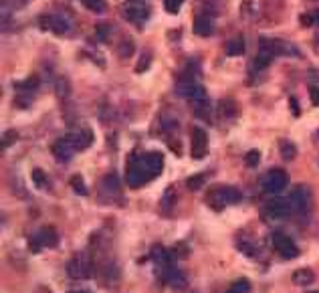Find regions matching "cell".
Wrapping results in <instances>:
<instances>
[{
    "instance_id": "obj_18",
    "label": "cell",
    "mask_w": 319,
    "mask_h": 293,
    "mask_svg": "<svg viewBox=\"0 0 319 293\" xmlns=\"http://www.w3.org/2000/svg\"><path fill=\"white\" fill-rule=\"evenodd\" d=\"M273 53L269 51V49H265V47H261V51H258V55L255 57V61H253V67H255L256 71H261V69H265L267 65H271V61H273Z\"/></svg>"
},
{
    "instance_id": "obj_30",
    "label": "cell",
    "mask_w": 319,
    "mask_h": 293,
    "mask_svg": "<svg viewBox=\"0 0 319 293\" xmlns=\"http://www.w3.org/2000/svg\"><path fill=\"white\" fill-rule=\"evenodd\" d=\"M107 34H109V27H107V25H99V27H97V38H99L101 43H107V41H109Z\"/></svg>"
},
{
    "instance_id": "obj_3",
    "label": "cell",
    "mask_w": 319,
    "mask_h": 293,
    "mask_svg": "<svg viewBox=\"0 0 319 293\" xmlns=\"http://www.w3.org/2000/svg\"><path fill=\"white\" fill-rule=\"evenodd\" d=\"M67 273L71 279H87L91 275V259L87 253H77L67 263Z\"/></svg>"
},
{
    "instance_id": "obj_14",
    "label": "cell",
    "mask_w": 319,
    "mask_h": 293,
    "mask_svg": "<svg viewBox=\"0 0 319 293\" xmlns=\"http://www.w3.org/2000/svg\"><path fill=\"white\" fill-rule=\"evenodd\" d=\"M212 31H214V21H212V16H208V14L196 16V21H194V33L198 34V36H210Z\"/></svg>"
},
{
    "instance_id": "obj_37",
    "label": "cell",
    "mask_w": 319,
    "mask_h": 293,
    "mask_svg": "<svg viewBox=\"0 0 319 293\" xmlns=\"http://www.w3.org/2000/svg\"><path fill=\"white\" fill-rule=\"evenodd\" d=\"M313 23H315V25H319V10L315 12V14H313Z\"/></svg>"
},
{
    "instance_id": "obj_36",
    "label": "cell",
    "mask_w": 319,
    "mask_h": 293,
    "mask_svg": "<svg viewBox=\"0 0 319 293\" xmlns=\"http://www.w3.org/2000/svg\"><path fill=\"white\" fill-rule=\"evenodd\" d=\"M291 107H293V113L299 115V109H297V101H295V97H291Z\"/></svg>"
},
{
    "instance_id": "obj_9",
    "label": "cell",
    "mask_w": 319,
    "mask_h": 293,
    "mask_svg": "<svg viewBox=\"0 0 319 293\" xmlns=\"http://www.w3.org/2000/svg\"><path fill=\"white\" fill-rule=\"evenodd\" d=\"M263 210H265V217H271V219H283V217H287L289 212H291L289 196L287 198H279V196L271 198V202Z\"/></svg>"
},
{
    "instance_id": "obj_11",
    "label": "cell",
    "mask_w": 319,
    "mask_h": 293,
    "mask_svg": "<svg viewBox=\"0 0 319 293\" xmlns=\"http://www.w3.org/2000/svg\"><path fill=\"white\" fill-rule=\"evenodd\" d=\"M69 138H71L75 150H87V148L93 144V131L89 130V128L73 131V133H69Z\"/></svg>"
},
{
    "instance_id": "obj_19",
    "label": "cell",
    "mask_w": 319,
    "mask_h": 293,
    "mask_svg": "<svg viewBox=\"0 0 319 293\" xmlns=\"http://www.w3.org/2000/svg\"><path fill=\"white\" fill-rule=\"evenodd\" d=\"M281 148H279V152H281V158L283 160H295V156H297V148H295V144L293 142H287V140H281V144H279Z\"/></svg>"
},
{
    "instance_id": "obj_33",
    "label": "cell",
    "mask_w": 319,
    "mask_h": 293,
    "mask_svg": "<svg viewBox=\"0 0 319 293\" xmlns=\"http://www.w3.org/2000/svg\"><path fill=\"white\" fill-rule=\"evenodd\" d=\"M16 140V133H12V131H6L4 133V140H2V148H6L10 142H14Z\"/></svg>"
},
{
    "instance_id": "obj_1",
    "label": "cell",
    "mask_w": 319,
    "mask_h": 293,
    "mask_svg": "<svg viewBox=\"0 0 319 293\" xmlns=\"http://www.w3.org/2000/svg\"><path fill=\"white\" fill-rule=\"evenodd\" d=\"M162 170H164V156L160 152H148L129 164L126 180L131 188H139L142 184L162 174Z\"/></svg>"
},
{
    "instance_id": "obj_5",
    "label": "cell",
    "mask_w": 319,
    "mask_h": 293,
    "mask_svg": "<svg viewBox=\"0 0 319 293\" xmlns=\"http://www.w3.org/2000/svg\"><path fill=\"white\" fill-rule=\"evenodd\" d=\"M289 202H291V212H299L305 214L311 206V192L307 186H297L293 188V192L289 194Z\"/></svg>"
},
{
    "instance_id": "obj_12",
    "label": "cell",
    "mask_w": 319,
    "mask_h": 293,
    "mask_svg": "<svg viewBox=\"0 0 319 293\" xmlns=\"http://www.w3.org/2000/svg\"><path fill=\"white\" fill-rule=\"evenodd\" d=\"M53 154H55L59 160H69V158L75 154V146H73V142H71L69 135H65V138L57 140V142L53 144Z\"/></svg>"
},
{
    "instance_id": "obj_15",
    "label": "cell",
    "mask_w": 319,
    "mask_h": 293,
    "mask_svg": "<svg viewBox=\"0 0 319 293\" xmlns=\"http://www.w3.org/2000/svg\"><path fill=\"white\" fill-rule=\"evenodd\" d=\"M162 275H164V281L166 283H170V285H174V287H178V285H182L184 283V275L178 271V267L172 263V265H166V267H162Z\"/></svg>"
},
{
    "instance_id": "obj_35",
    "label": "cell",
    "mask_w": 319,
    "mask_h": 293,
    "mask_svg": "<svg viewBox=\"0 0 319 293\" xmlns=\"http://www.w3.org/2000/svg\"><path fill=\"white\" fill-rule=\"evenodd\" d=\"M301 25L303 27H311L313 25V16L311 14H301Z\"/></svg>"
},
{
    "instance_id": "obj_31",
    "label": "cell",
    "mask_w": 319,
    "mask_h": 293,
    "mask_svg": "<svg viewBox=\"0 0 319 293\" xmlns=\"http://www.w3.org/2000/svg\"><path fill=\"white\" fill-rule=\"evenodd\" d=\"M69 93V85H67V81H59L57 83V95L59 97H65Z\"/></svg>"
},
{
    "instance_id": "obj_8",
    "label": "cell",
    "mask_w": 319,
    "mask_h": 293,
    "mask_svg": "<svg viewBox=\"0 0 319 293\" xmlns=\"http://www.w3.org/2000/svg\"><path fill=\"white\" fill-rule=\"evenodd\" d=\"M190 142H192V148H190L192 158H196V160L204 158L206 152H208V135H206V131L202 130V128H192Z\"/></svg>"
},
{
    "instance_id": "obj_25",
    "label": "cell",
    "mask_w": 319,
    "mask_h": 293,
    "mask_svg": "<svg viewBox=\"0 0 319 293\" xmlns=\"http://www.w3.org/2000/svg\"><path fill=\"white\" fill-rule=\"evenodd\" d=\"M204 178H206V174H196V176L188 178V188L190 190H198L204 184Z\"/></svg>"
},
{
    "instance_id": "obj_29",
    "label": "cell",
    "mask_w": 319,
    "mask_h": 293,
    "mask_svg": "<svg viewBox=\"0 0 319 293\" xmlns=\"http://www.w3.org/2000/svg\"><path fill=\"white\" fill-rule=\"evenodd\" d=\"M150 61H152V55H150V53H144V57L137 61V69H135V71H137V73L146 71V69H148V65H150Z\"/></svg>"
},
{
    "instance_id": "obj_16",
    "label": "cell",
    "mask_w": 319,
    "mask_h": 293,
    "mask_svg": "<svg viewBox=\"0 0 319 293\" xmlns=\"http://www.w3.org/2000/svg\"><path fill=\"white\" fill-rule=\"evenodd\" d=\"M313 281H315V275H313L311 269H297V271L293 273V283H295V285L305 287V285H311Z\"/></svg>"
},
{
    "instance_id": "obj_24",
    "label": "cell",
    "mask_w": 319,
    "mask_h": 293,
    "mask_svg": "<svg viewBox=\"0 0 319 293\" xmlns=\"http://www.w3.org/2000/svg\"><path fill=\"white\" fill-rule=\"evenodd\" d=\"M182 2H184V0H164V8H166V12L176 14V12L182 8Z\"/></svg>"
},
{
    "instance_id": "obj_27",
    "label": "cell",
    "mask_w": 319,
    "mask_h": 293,
    "mask_svg": "<svg viewBox=\"0 0 319 293\" xmlns=\"http://www.w3.org/2000/svg\"><path fill=\"white\" fill-rule=\"evenodd\" d=\"M258 160H261V154H258L256 150L249 152V154L245 156V164H247L249 168H255V166H258Z\"/></svg>"
},
{
    "instance_id": "obj_38",
    "label": "cell",
    "mask_w": 319,
    "mask_h": 293,
    "mask_svg": "<svg viewBox=\"0 0 319 293\" xmlns=\"http://www.w3.org/2000/svg\"><path fill=\"white\" fill-rule=\"evenodd\" d=\"M71 293H89V291H85V289H83V291H71Z\"/></svg>"
},
{
    "instance_id": "obj_22",
    "label": "cell",
    "mask_w": 319,
    "mask_h": 293,
    "mask_svg": "<svg viewBox=\"0 0 319 293\" xmlns=\"http://www.w3.org/2000/svg\"><path fill=\"white\" fill-rule=\"evenodd\" d=\"M85 8L93 10V12H103L105 10V0H81Z\"/></svg>"
},
{
    "instance_id": "obj_13",
    "label": "cell",
    "mask_w": 319,
    "mask_h": 293,
    "mask_svg": "<svg viewBox=\"0 0 319 293\" xmlns=\"http://www.w3.org/2000/svg\"><path fill=\"white\" fill-rule=\"evenodd\" d=\"M59 235L53 227H43L38 230V235L32 239L34 245H43V247H57Z\"/></svg>"
},
{
    "instance_id": "obj_7",
    "label": "cell",
    "mask_w": 319,
    "mask_h": 293,
    "mask_svg": "<svg viewBox=\"0 0 319 293\" xmlns=\"http://www.w3.org/2000/svg\"><path fill=\"white\" fill-rule=\"evenodd\" d=\"M273 247H275L277 253H279L281 257H285V259H295V257L299 255V249H297V245L293 243V239L287 237L285 232H281V230L273 232Z\"/></svg>"
},
{
    "instance_id": "obj_23",
    "label": "cell",
    "mask_w": 319,
    "mask_h": 293,
    "mask_svg": "<svg viewBox=\"0 0 319 293\" xmlns=\"http://www.w3.org/2000/svg\"><path fill=\"white\" fill-rule=\"evenodd\" d=\"M32 180H34V184H36L38 188H45V186H47V176H45V172H43L41 168H34V170H32Z\"/></svg>"
},
{
    "instance_id": "obj_10",
    "label": "cell",
    "mask_w": 319,
    "mask_h": 293,
    "mask_svg": "<svg viewBox=\"0 0 319 293\" xmlns=\"http://www.w3.org/2000/svg\"><path fill=\"white\" fill-rule=\"evenodd\" d=\"M38 25H41L43 31H51V33H55V34H65L69 31L67 21L61 18V16H55V14H45V16H41Z\"/></svg>"
},
{
    "instance_id": "obj_6",
    "label": "cell",
    "mask_w": 319,
    "mask_h": 293,
    "mask_svg": "<svg viewBox=\"0 0 319 293\" xmlns=\"http://www.w3.org/2000/svg\"><path fill=\"white\" fill-rule=\"evenodd\" d=\"M124 14L129 23H135V25H142L148 16H150V8L144 0H128L124 4Z\"/></svg>"
},
{
    "instance_id": "obj_2",
    "label": "cell",
    "mask_w": 319,
    "mask_h": 293,
    "mask_svg": "<svg viewBox=\"0 0 319 293\" xmlns=\"http://www.w3.org/2000/svg\"><path fill=\"white\" fill-rule=\"evenodd\" d=\"M206 204L214 210H223L228 204H236L241 202V190L232 188V186H212L206 194Z\"/></svg>"
},
{
    "instance_id": "obj_26",
    "label": "cell",
    "mask_w": 319,
    "mask_h": 293,
    "mask_svg": "<svg viewBox=\"0 0 319 293\" xmlns=\"http://www.w3.org/2000/svg\"><path fill=\"white\" fill-rule=\"evenodd\" d=\"M71 186H73V190H77L79 194H87V188H85L81 176H73V178H71Z\"/></svg>"
},
{
    "instance_id": "obj_21",
    "label": "cell",
    "mask_w": 319,
    "mask_h": 293,
    "mask_svg": "<svg viewBox=\"0 0 319 293\" xmlns=\"http://www.w3.org/2000/svg\"><path fill=\"white\" fill-rule=\"evenodd\" d=\"M224 293H251V283L247 279H241V281L232 283Z\"/></svg>"
},
{
    "instance_id": "obj_4",
    "label": "cell",
    "mask_w": 319,
    "mask_h": 293,
    "mask_svg": "<svg viewBox=\"0 0 319 293\" xmlns=\"http://www.w3.org/2000/svg\"><path fill=\"white\" fill-rule=\"evenodd\" d=\"M287 182H289L287 172L275 168V170H271V172L263 178V190H265L267 194H279V192L287 186Z\"/></svg>"
},
{
    "instance_id": "obj_28",
    "label": "cell",
    "mask_w": 319,
    "mask_h": 293,
    "mask_svg": "<svg viewBox=\"0 0 319 293\" xmlns=\"http://www.w3.org/2000/svg\"><path fill=\"white\" fill-rule=\"evenodd\" d=\"M34 87H38V79H36V77H31V79H27V81L16 83V89H34Z\"/></svg>"
},
{
    "instance_id": "obj_17",
    "label": "cell",
    "mask_w": 319,
    "mask_h": 293,
    "mask_svg": "<svg viewBox=\"0 0 319 293\" xmlns=\"http://www.w3.org/2000/svg\"><path fill=\"white\" fill-rule=\"evenodd\" d=\"M243 53H245V38H243V36L230 38L228 45H226V55H228V57H238V55H243Z\"/></svg>"
},
{
    "instance_id": "obj_32",
    "label": "cell",
    "mask_w": 319,
    "mask_h": 293,
    "mask_svg": "<svg viewBox=\"0 0 319 293\" xmlns=\"http://www.w3.org/2000/svg\"><path fill=\"white\" fill-rule=\"evenodd\" d=\"M309 95H311V103H313V105H319V87L309 85Z\"/></svg>"
},
{
    "instance_id": "obj_20",
    "label": "cell",
    "mask_w": 319,
    "mask_h": 293,
    "mask_svg": "<svg viewBox=\"0 0 319 293\" xmlns=\"http://www.w3.org/2000/svg\"><path fill=\"white\" fill-rule=\"evenodd\" d=\"M221 113L226 118H234V115H238V105L232 99H223L221 101Z\"/></svg>"
},
{
    "instance_id": "obj_34",
    "label": "cell",
    "mask_w": 319,
    "mask_h": 293,
    "mask_svg": "<svg viewBox=\"0 0 319 293\" xmlns=\"http://www.w3.org/2000/svg\"><path fill=\"white\" fill-rule=\"evenodd\" d=\"M131 49H133V47H131V43H128V45H122L119 55H122V57H129V55H131Z\"/></svg>"
}]
</instances>
